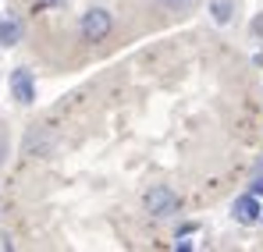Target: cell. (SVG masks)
<instances>
[{
    "instance_id": "1",
    "label": "cell",
    "mask_w": 263,
    "mask_h": 252,
    "mask_svg": "<svg viewBox=\"0 0 263 252\" xmlns=\"http://www.w3.org/2000/svg\"><path fill=\"white\" fill-rule=\"evenodd\" d=\"M142 210L149 213V217H157V220H167V217H175L181 210V196L171 185H153L142 196Z\"/></svg>"
},
{
    "instance_id": "2",
    "label": "cell",
    "mask_w": 263,
    "mask_h": 252,
    "mask_svg": "<svg viewBox=\"0 0 263 252\" xmlns=\"http://www.w3.org/2000/svg\"><path fill=\"white\" fill-rule=\"evenodd\" d=\"M110 32H114L110 7H89L86 14L79 18V36H82V43H103Z\"/></svg>"
},
{
    "instance_id": "7",
    "label": "cell",
    "mask_w": 263,
    "mask_h": 252,
    "mask_svg": "<svg viewBox=\"0 0 263 252\" xmlns=\"http://www.w3.org/2000/svg\"><path fill=\"white\" fill-rule=\"evenodd\" d=\"M206 11H210V22H214L217 29H228V25L235 22L238 0H210V4H206Z\"/></svg>"
},
{
    "instance_id": "12",
    "label": "cell",
    "mask_w": 263,
    "mask_h": 252,
    "mask_svg": "<svg viewBox=\"0 0 263 252\" xmlns=\"http://www.w3.org/2000/svg\"><path fill=\"white\" fill-rule=\"evenodd\" d=\"M36 4H40V7H64L68 0H36Z\"/></svg>"
},
{
    "instance_id": "14",
    "label": "cell",
    "mask_w": 263,
    "mask_h": 252,
    "mask_svg": "<svg viewBox=\"0 0 263 252\" xmlns=\"http://www.w3.org/2000/svg\"><path fill=\"white\" fill-rule=\"evenodd\" d=\"M256 170H263V160H260V164H256Z\"/></svg>"
},
{
    "instance_id": "15",
    "label": "cell",
    "mask_w": 263,
    "mask_h": 252,
    "mask_svg": "<svg viewBox=\"0 0 263 252\" xmlns=\"http://www.w3.org/2000/svg\"><path fill=\"white\" fill-rule=\"evenodd\" d=\"M260 224H263V213H260Z\"/></svg>"
},
{
    "instance_id": "6",
    "label": "cell",
    "mask_w": 263,
    "mask_h": 252,
    "mask_svg": "<svg viewBox=\"0 0 263 252\" xmlns=\"http://www.w3.org/2000/svg\"><path fill=\"white\" fill-rule=\"evenodd\" d=\"M25 36V25H22V18H14V14H0V46L4 50H11V46H18Z\"/></svg>"
},
{
    "instance_id": "4",
    "label": "cell",
    "mask_w": 263,
    "mask_h": 252,
    "mask_svg": "<svg viewBox=\"0 0 263 252\" xmlns=\"http://www.w3.org/2000/svg\"><path fill=\"white\" fill-rule=\"evenodd\" d=\"M11 96L22 103V107H32L36 103V79L29 68H14L11 71Z\"/></svg>"
},
{
    "instance_id": "3",
    "label": "cell",
    "mask_w": 263,
    "mask_h": 252,
    "mask_svg": "<svg viewBox=\"0 0 263 252\" xmlns=\"http://www.w3.org/2000/svg\"><path fill=\"white\" fill-rule=\"evenodd\" d=\"M53 146H57V135H53L50 128H32V131L25 135L22 153H25V157H32V160H46V157L53 153Z\"/></svg>"
},
{
    "instance_id": "13",
    "label": "cell",
    "mask_w": 263,
    "mask_h": 252,
    "mask_svg": "<svg viewBox=\"0 0 263 252\" xmlns=\"http://www.w3.org/2000/svg\"><path fill=\"white\" fill-rule=\"evenodd\" d=\"M253 64H263V50H260V53H256V57H253Z\"/></svg>"
},
{
    "instance_id": "10",
    "label": "cell",
    "mask_w": 263,
    "mask_h": 252,
    "mask_svg": "<svg viewBox=\"0 0 263 252\" xmlns=\"http://www.w3.org/2000/svg\"><path fill=\"white\" fill-rule=\"evenodd\" d=\"M249 192H253L256 199H260V196H263V170H256V178L249 181Z\"/></svg>"
},
{
    "instance_id": "5",
    "label": "cell",
    "mask_w": 263,
    "mask_h": 252,
    "mask_svg": "<svg viewBox=\"0 0 263 252\" xmlns=\"http://www.w3.org/2000/svg\"><path fill=\"white\" fill-rule=\"evenodd\" d=\"M260 199L253 196V192H246V196H238L235 203H231V217L238 220V224H246V227H253V224H260Z\"/></svg>"
},
{
    "instance_id": "9",
    "label": "cell",
    "mask_w": 263,
    "mask_h": 252,
    "mask_svg": "<svg viewBox=\"0 0 263 252\" xmlns=\"http://www.w3.org/2000/svg\"><path fill=\"white\" fill-rule=\"evenodd\" d=\"M7 157H11V139H7V135L0 131V167L7 164Z\"/></svg>"
},
{
    "instance_id": "8",
    "label": "cell",
    "mask_w": 263,
    "mask_h": 252,
    "mask_svg": "<svg viewBox=\"0 0 263 252\" xmlns=\"http://www.w3.org/2000/svg\"><path fill=\"white\" fill-rule=\"evenodd\" d=\"M149 4H153L157 11H164V14H175V18H181V14H192L199 0H149Z\"/></svg>"
},
{
    "instance_id": "11",
    "label": "cell",
    "mask_w": 263,
    "mask_h": 252,
    "mask_svg": "<svg viewBox=\"0 0 263 252\" xmlns=\"http://www.w3.org/2000/svg\"><path fill=\"white\" fill-rule=\"evenodd\" d=\"M249 32H253L256 40H263V11L256 14V18H253V22H249Z\"/></svg>"
}]
</instances>
